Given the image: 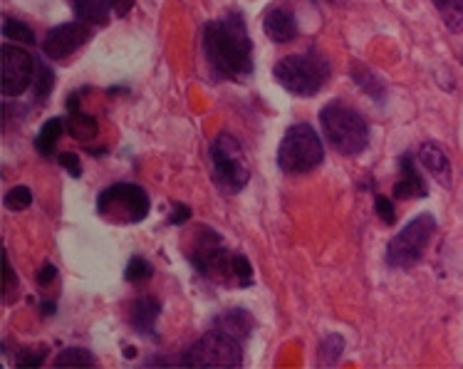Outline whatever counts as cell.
<instances>
[{
	"mask_svg": "<svg viewBox=\"0 0 463 369\" xmlns=\"http://www.w3.org/2000/svg\"><path fill=\"white\" fill-rule=\"evenodd\" d=\"M92 38V30L87 23L77 20V23H62L57 25L45 35L43 40V52L50 57V60H67L70 55H75L77 50L82 48L85 43H90Z\"/></svg>",
	"mask_w": 463,
	"mask_h": 369,
	"instance_id": "obj_11",
	"label": "cell"
},
{
	"mask_svg": "<svg viewBox=\"0 0 463 369\" xmlns=\"http://www.w3.org/2000/svg\"><path fill=\"white\" fill-rule=\"evenodd\" d=\"M189 218H191L189 206H184V203H176V206H174V211H171L169 223H171V226H181V223H186Z\"/></svg>",
	"mask_w": 463,
	"mask_h": 369,
	"instance_id": "obj_31",
	"label": "cell"
},
{
	"mask_svg": "<svg viewBox=\"0 0 463 369\" xmlns=\"http://www.w3.org/2000/svg\"><path fill=\"white\" fill-rule=\"evenodd\" d=\"M233 275H236L238 285L253 283V268L248 263V258L241 256V253H236V258H233Z\"/></svg>",
	"mask_w": 463,
	"mask_h": 369,
	"instance_id": "obj_28",
	"label": "cell"
},
{
	"mask_svg": "<svg viewBox=\"0 0 463 369\" xmlns=\"http://www.w3.org/2000/svg\"><path fill=\"white\" fill-rule=\"evenodd\" d=\"M325 159L320 134L310 124H295L285 132L283 142L278 147V166L285 174H307L317 169Z\"/></svg>",
	"mask_w": 463,
	"mask_h": 369,
	"instance_id": "obj_4",
	"label": "cell"
},
{
	"mask_svg": "<svg viewBox=\"0 0 463 369\" xmlns=\"http://www.w3.org/2000/svg\"><path fill=\"white\" fill-rule=\"evenodd\" d=\"M211 166L216 186L226 194H238L250 181V166L243 147L231 134H218L211 142Z\"/></svg>",
	"mask_w": 463,
	"mask_h": 369,
	"instance_id": "obj_6",
	"label": "cell"
},
{
	"mask_svg": "<svg viewBox=\"0 0 463 369\" xmlns=\"http://www.w3.org/2000/svg\"><path fill=\"white\" fill-rule=\"evenodd\" d=\"M3 203H5V209L10 211L28 209L30 203H33V191H30L28 186H13V189L5 194Z\"/></svg>",
	"mask_w": 463,
	"mask_h": 369,
	"instance_id": "obj_25",
	"label": "cell"
},
{
	"mask_svg": "<svg viewBox=\"0 0 463 369\" xmlns=\"http://www.w3.org/2000/svg\"><path fill=\"white\" fill-rule=\"evenodd\" d=\"M3 265H5V293H10V288H13V280H15V275H13V268H10V258H3Z\"/></svg>",
	"mask_w": 463,
	"mask_h": 369,
	"instance_id": "obj_34",
	"label": "cell"
},
{
	"mask_svg": "<svg viewBox=\"0 0 463 369\" xmlns=\"http://www.w3.org/2000/svg\"><path fill=\"white\" fill-rule=\"evenodd\" d=\"M65 129L67 124L62 122V119H48V122L43 124V129H40V134L35 137V149H38V154H43V156H52L57 142H60V137H62Z\"/></svg>",
	"mask_w": 463,
	"mask_h": 369,
	"instance_id": "obj_18",
	"label": "cell"
},
{
	"mask_svg": "<svg viewBox=\"0 0 463 369\" xmlns=\"http://www.w3.org/2000/svg\"><path fill=\"white\" fill-rule=\"evenodd\" d=\"M97 360L92 352L82 350V347H67L55 357V367H95Z\"/></svg>",
	"mask_w": 463,
	"mask_h": 369,
	"instance_id": "obj_21",
	"label": "cell"
},
{
	"mask_svg": "<svg viewBox=\"0 0 463 369\" xmlns=\"http://www.w3.org/2000/svg\"><path fill=\"white\" fill-rule=\"evenodd\" d=\"M320 122L325 137L345 156H357L367 149L369 127L357 109L342 102H330L320 112Z\"/></svg>",
	"mask_w": 463,
	"mask_h": 369,
	"instance_id": "obj_2",
	"label": "cell"
},
{
	"mask_svg": "<svg viewBox=\"0 0 463 369\" xmlns=\"http://www.w3.org/2000/svg\"><path fill=\"white\" fill-rule=\"evenodd\" d=\"M70 5H72L77 20H82L87 25H107L109 23L112 0H70Z\"/></svg>",
	"mask_w": 463,
	"mask_h": 369,
	"instance_id": "obj_16",
	"label": "cell"
},
{
	"mask_svg": "<svg viewBox=\"0 0 463 369\" xmlns=\"http://www.w3.org/2000/svg\"><path fill=\"white\" fill-rule=\"evenodd\" d=\"M3 35L8 40H15V43H23V45H33L35 43L33 30L15 18H5V23H3Z\"/></svg>",
	"mask_w": 463,
	"mask_h": 369,
	"instance_id": "obj_23",
	"label": "cell"
},
{
	"mask_svg": "<svg viewBox=\"0 0 463 369\" xmlns=\"http://www.w3.org/2000/svg\"><path fill=\"white\" fill-rule=\"evenodd\" d=\"M43 310H45V315H52L55 313V303H45L43 305Z\"/></svg>",
	"mask_w": 463,
	"mask_h": 369,
	"instance_id": "obj_35",
	"label": "cell"
},
{
	"mask_svg": "<svg viewBox=\"0 0 463 369\" xmlns=\"http://www.w3.org/2000/svg\"><path fill=\"white\" fill-rule=\"evenodd\" d=\"M342 347H345V342H342V337H337V335H330L327 340L322 342V347H320L322 362H327V364H332V362L340 360Z\"/></svg>",
	"mask_w": 463,
	"mask_h": 369,
	"instance_id": "obj_26",
	"label": "cell"
},
{
	"mask_svg": "<svg viewBox=\"0 0 463 369\" xmlns=\"http://www.w3.org/2000/svg\"><path fill=\"white\" fill-rule=\"evenodd\" d=\"M203 52L211 70L226 80H243L253 72V43L241 13H228L203 30Z\"/></svg>",
	"mask_w": 463,
	"mask_h": 369,
	"instance_id": "obj_1",
	"label": "cell"
},
{
	"mask_svg": "<svg viewBox=\"0 0 463 369\" xmlns=\"http://www.w3.org/2000/svg\"><path fill=\"white\" fill-rule=\"evenodd\" d=\"M243 362V342L226 332L211 330L191 345L181 364L186 367H238Z\"/></svg>",
	"mask_w": 463,
	"mask_h": 369,
	"instance_id": "obj_9",
	"label": "cell"
},
{
	"mask_svg": "<svg viewBox=\"0 0 463 369\" xmlns=\"http://www.w3.org/2000/svg\"><path fill=\"white\" fill-rule=\"evenodd\" d=\"M419 161L424 164L426 171L434 174V179H439L441 184L449 186V181H451V164H449V156H446L444 149H441L439 144H421V149H419Z\"/></svg>",
	"mask_w": 463,
	"mask_h": 369,
	"instance_id": "obj_15",
	"label": "cell"
},
{
	"mask_svg": "<svg viewBox=\"0 0 463 369\" xmlns=\"http://www.w3.org/2000/svg\"><path fill=\"white\" fill-rule=\"evenodd\" d=\"M57 278V268L52 263H45L43 268H40V273H38V283L40 288H48L52 280Z\"/></svg>",
	"mask_w": 463,
	"mask_h": 369,
	"instance_id": "obj_32",
	"label": "cell"
},
{
	"mask_svg": "<svg viewBox=\"0 0 463 369\" xmlns=\"http://www.w3.org/2000/svg\"><path fill=\"white\" fill-rule=\"evenodd\" d=\"M0 60H3V95H23L35 77V60L20 45H3Z\"/></svg>",
	"mask_w": 463,
	"mask_h": 369,
	"instance_id": "obj_10",
	"label": "cell"
},
{
	"mask_svg": "<svg viewBox=\"0 0 463 369\" xmlns=\"http://www.w3.org/2000/svg\"><path fill=\"white\" fill-rule=\"evenodd\" d=\"M399 169H402V179L394 184V199H424L429 189H426V181L421 179L419 169H416V161L411 154H404L399 159Z\"/></svg>",
	"mask_w": 463,
	"mask_h": 369,
	"instance_id": "obj_13",
	"label": "cell"
},
{
	"mask_svg": "<svg viewBox=\"0 0 463 369\" xmlns=\"http://www.w3.org/2000/svg\"><path fill=\"white\" fill-rule=\"evenodd\" d=\"M161 308L159 303L144 295V298H137L132 305H129V325L134 330L142 332V335H152L154 327H156V320H159Z\"/></svg>",
	"mask_w": 463,
	"mask_h": 369,
	"instance_id": "obj_14",
	"label": "cell"
},
{
	"mask_svg": "<svg viewBox=\"0 0 463 369\" xmlns=\"http://www.w3.org/2000/svg\"><path fill=\"white\" fill-rule=\"evenodd\" d=\"M263 30L268 38L283 45L298 35V23H295V13L288 3H275L270 8L265 10L263 18Z\"/></svg>",
	"mask_w": 463,
	"mask_h": 369,
	"instance_id": "obj_12",
	"label": "cell"
},
{
	"mask_svg": "<svg viewBox=\"0 0 463 369\" xmlns=\"http://www.w3.org/2000/svg\"><path fill=\"white\" fill-rule=\"evenodd\" d=\"M45 362V347H23L18 350V367H40Z\"/></svg>",
	"mask_w": 463,
	"mask_h": 369,
	"instance_id": "obj_27",
	"label": "cell"
},
{
	"mask_svg": "<svg viewBox=\"0 0 463 369\" xmlns=\"http://www.w3.org/2000/svg\"><path fill=\"white\" fill-rule=\"evenodd\" d=\"M67 132H70V137H75V139H80V142H87V139H92L97 134V122L95 117H90V114L85 112H70V117H67Z\"/></svg>",
	"mask_w": 463,
	"mask_h": 369,
	"instance_id": "obj_20",
	"label": "cell"
},
{
	"mask_svg": "<svg viewBox=\"0 0 463 369\" xmlns=\"http://www.w3.org/2000/svg\"><path fill=\"white\" fill-rule=\"evenodd\" d=\"M374 211H377V216L387 223V226H394V221H397V211H394V203L387 196H377L374 199Z\"/></svg>",
	"mask_w": 463,
	"mask_h": 369,
	"instance_id": "obj_29",
	"label": "cell"
},
{
	"mask_svg": "<svg viewBox=\"0 0 463 369\" xmlns=\"http://www.w3.org/2000/svg\"><path fill=\"white\" fill-rule=\"evenodd\" d=\"M436 233V218L431 213H419L414 221H409L407 226L399 231L397 236L389 241L387 246V263L392 268H414L424 258L426 248L431 243Z\"/></svg>",
	"mask_w": 463,
	"mask_h": 369,
	"instance_id": "obj_7",
	"label": "cell"
},
{
	"mask_svg": "<svg viewBox=\"0 0 463 369\" xmlns=\"http://www.w3.org/2000/svg\"><path fill=\"white\" fill-rule=\"evenodd\" d=\"M57 161H60V166H65L67 174H70L72 179H80V176H82V164H80V156H77V154H57Z\"/></svg>",
	"mask_w": 463,
	"mask_h": 369,
	"instance_id": "obj_30",
	"label": "cell"
},
{
	"mask_svg": "<svg viewBox=\"0 0 463 369\" xmlns=\"http://www.w3.org/2000/svg\"><path fill=\"white\" fill-rule=\"evenodd\" d=\"M216 330L246 342L250 337V332H253V317L246 310H228V313H223L216 320Z\"/></svg>",
	"mask_w": 463,
	"mask_h": 369,
	"instance_id": "obj_17",
	"label": "cell"
},
{
	"mask_svg": "<svg viewBox=\"0 0 463 369\" xmlns=\"http://www.w3.org/2000/svg\"><path fill=\"white\" fill-rule=\"evenodd\" d=\"M33 82H35V97H38V102H45L50 92H52V85H55V75H52V70L45 62H35V77H33Z\"/></svg>",
	"mask_w": 463,
	"mask_h": 369,
	"instance_id": "obj_22",
	"label": "cell"
},
{
	"mask_svg": "<svg viewBox=\"0 0 463 369\" xmlns=\"http://www.w3.org/2000/svg\"><path fill=\"white\" fill-rule=\"evenodd\" d=\"M189 256L194 268L211 280H221V283L236 280V275H233V258L236 256L223 246L216 231H211V228H201V233L196 231L194 251Z\"/></svg>",
	"mask_w": 463,
	"mask_h": 369,
	"instance_id": "obj_8",
	"label": "cell"
},
{
	"mask_svg": "<svg viewBox=\"0 0 463 369\" xmlns=\"http://www.w3.org/2000/svg\"><path fill=\"white\" fill-rule=\"evenodd\" d=\"M278 85L298 97H312L330 80V62L317 52H295L283 57L273 70Z\"/></svg>",
	"mask_w": 463,
	"mask_h": 369,
	"instance_id": "obj_3",
	"label": "cell"
},
{
	"mask_svg": "<svg viewBox=\"0 0 463 369\" xmlns=\"http://www.w3.org/2000/svg\"><path fill=\"white\" fill-rule=\"evenodd\" d=\"M444 20V25L454 35L463 33V0H431Z\"/></svg>",
	"mask_w": 463,
	"mask_h": 369,
	"instance_id": "obj_19",
	"label": "cell"
},
{
	"mask_svg": "<svg viewBox=\"0 0 463 369\" xmlns=\"http://www.w3.org/2000/svg\"><path fill=\"white\" fill-rule=\"evenodd\" d=\"M152 201L149 194L137 186V184H114L109 189H104L97 199V213L109 221V223H122L132 226L149 216Z\"/></svg>",
	"mask_w": 463,
	"mask_h": 369,
	"instance_id": "obj_5",
	"label": "cell"
},
{
	"mask_svg": "<svg viewBox=\"0 0 463 369\" xmlns=\"http://www.w3.org/2000/svg\"><path fill=\"white\" fill-rule=\"evenodd\" d=\"M134 3H137V0H112V10L119 18H124V15H129V10L134 8Z\"/></svg>",
	"mask_w": 463,
	"mask_h": 369,
	"instance_id": "obj_33",
	"label": "cell"
},
{
	"mask_svg": "<svg viewBox=\"0 0 463 369\" xmlns=\"http://www.w3.org/2000/svg\"><path fill=\"white\" fill-rule=\"evenodd\" d=\"M152 273H154V268L146 258L134 256L132 260H129V265H127V270H124V278H127L129 283H144V280H149V278H152Z\"/></svg>",
	"mask_w": 463,
	"mask_h": 369,
	"instance_id": "obj_24",
	"label": "cell"
}]
</instances>
